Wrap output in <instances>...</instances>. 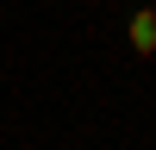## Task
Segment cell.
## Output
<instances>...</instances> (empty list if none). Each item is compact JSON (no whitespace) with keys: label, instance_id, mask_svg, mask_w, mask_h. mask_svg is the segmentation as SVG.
<instances>
[{"label":"cell","instance_id":"obj_1","mask_svg":"<svg viewBox=\"0 0 156 150\" xmlns=\"http://www.w3.org/2000/svg\"><path fill=\"white\" fill-rule=\"evenodd\" d=\"M125 38H131L137 56H156V6H137L131 19H125Z\"/></svg>","mask_w":156,"mask_h":150}]
</instances>
